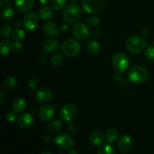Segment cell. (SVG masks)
<instances>
[{
  "mask_svg": "<svg viewBox=\"0 0 154 154\" xmlns=\"http://www.w3.org/2000/svg\"><path fill=\"white\" fill-rule=\"evenodd\" d=\"M127 76L130 81L135 84H141L148 79L149 73L147 69L144 66L135 65L128 71Z\"/></svg>",
  "mask_w": 154,
  "mask_h": 154,
  "instance_id": "1",
  "label": "cell"
},
{
  "mask_svg": "<svg viewBox=\"0 0 154 154\" xmlns=\"http://www.w3.org/2000/svg\"><path fill=\"white\" fill-rule=\"evenodd\" d=\"M147 42L145 38L141 35H132L128 38L126 47L129 52L138 54L142 52L145 48Z\"/></svg>",
  "mask_w": 154,
  "mask_h": 154,
  "instance_id": "2",
  "label": "cell"
},
{
  "mask_svg": "<svg viewBox=\"0 0 154 154\" xmlns=\"http://www.w3.org/2000/svg\"><path fill=\"white\" fill-rule=\"evenodd\" d=\"M82 16V10L76 3L69 4L63 11V18L68 23H75Z\"/></svg>",
  "mask_w": 154,
  "mask_h": 154,
  "instance_id": "3",
  "label": "cell"
},
{
  "mask_svg": "<svg viewBox=\"0 0 154 154\" xmlns=\"http://www.w3.org/2000/svg\"><path fill=\"white\" fill-rule=\"evenodd\" d=\"M112 64L116 70L124 72L129 68L130 60L124 53H117L113 57Z\"/></svg>",
  "mask_w": 154,
  "mask_h": 154,
  "instance_id": "4",
  "label": "cell"
},
{
  "mask_svg": "<svg viewBox=\"0 0 154 154\" xmlns=\"http://www.w3.org/2000/svg\"><path fill=\"white\" fill-rule=\"evenodd\" d=\"M62 51L67 57H75L79 54L81 51V45L75 39H68L63 42Z\"/></svg>",
  "mask_w": 154,
  "mask_h": 154,
  "instance_id": "5",
  "label": "cell"
},
{
  "mask_svg": "<svg viewBox=\"0 0 154 154\" xmlns=\"http://www.w3.org/2000/svg\"><path fill=\"white\" fill-rule=\"evenodd\" d=\"M78 114V109L75 104L69 103L65 105L60 111V117L64 121L71 123L76 118Z\"/></svg>",
  "mask_w": 154,
  "mask_h": 154,
  "instance_id": "6",
  "label": "cell"
},
{
  "mask_svg": "<svg viewBox=\"0 0 154 154\" xmlns=\"http://www.w3.org/2000/svg\"><path fill=\"white\" fill-rule=\"evenodd\" d=\"M105 0H83V8L89 14L100 12L104 8Z\"/></svg>",
  "mask_w": 154,
  "mask_h": 154,
  "instance_id": "7",
  "label": "cell"
},
{
  "mask_svg": "<svg viewBox=\"0 0 154 154\" xmlns=\"http://www.w3.org/2000/svg\"><path fill=\"white\" fill-rule=\"evenodd\" d=\"M74 36L80 41L87 40L90 37V30L87 25L83 23H77L72 29Z\"/></svg>",
  "mask_w": 154,
  "mask_h": 154,
  "instance_id": "8",
  "label": "cell"
},
{
  "mask_svg": "<svg viewBox=\"0 0 154 154\" xmlns=\"http://www.w3.org/2000/svg\"><path fill=\"white\" fill-rule=\"evenodd\" d=\"M56 144L63 150H70L74 146V140L70 135L66 134H60L54 139Z\"/></svg>",
  "mask_w": 154,
  "mask_h": 154,
  "instance_id": "9",
  "label": "cell"
},
{
  "mask_svg": "<svg viewBox=\"0 0 154 154\" xmlns=\"http://www.w3.org/2000/svg\"><path fill=\"white\" fill-rule=\"evenodd\" d=\"M39 17L34 12H29L23 19V26L28 31H32L37 29L39 25Z\"/></svg>",
  "mask_w": 154,
  "mask_h": 154,
  "instance_id": "10",
  "label": "cell"
},
{
  "mask_svg": "<svg viewBox=\"0 0 154 154\" xmlns=\"http://www.w3.org/2000/svg\"><path fill=\"white\" fill-rule=\"evenodd\" d=\"M133 143L132 139L129 135H123L117 142V149L121 153H126L132 149Z\"/></svg>",
  "mask_w": 154,
  "mask_h": 154,
  "instance_id": "11",
  "label": "cell"
},
{
  "mask_svg": "<svg viewBox=\"0 0 154 154\" xmlns=\"http://www.w3.org/2000/svg\"><path fill=\"white\" fill-rule=\"evenodd\" d=\"M35 119L32 114L26 113L20 116L17 120V125L22 129H29L34 124Z\"/></svg>",
  "mask_w": 154,
  "mask_h": 154,
  "instance_id": "12",
  "label": "cell"
},
{
  "mask_svg": "<svg viewBox=\"0 0 154 154\" xmlns=\"http://www.w3.org/2000/svg\"><path fill=\"white\" fill-rule=\"evenodd\" d=\"M35 98L38 102L42 103H46L50 102L53 98V93L51 90L46 87H42L37 90Z\"/></svg>",
  "mask_w": 154,
  "mask_h": 154,
  "instance_id": "13",
  "label": "cell"
},
{
  "mask_svg": "<svg viewBox=\"0 0 154 154\" xmlns=\"http://www.w3.org/2000/svg\"><path fill=\"white\" fill-rule=\"evenodd\" d=\"M39 118L44 121L51 120L54 116V108L51 105H45L40 108L38 111Z\"/></svg>",
  "mask_w": 154,
  "mask_h": 154,
  "instance_id": "14",
  "label": "cell"
},
{
  "mask_svg": "<svg viewBox=\"0 0 154 154\" xmlns=\"http://www.w3.org/2000/svg\"><path fill=\"white\" fill-rule=\"evenodd\" d=\"M43 32L47 35L54 37L60 34V27L55 23L47 22L43 26Z\"/></svg>",
  "mask_w": 154,
  "mask_h": 154,
  "instance_id": "15",
  "label": "cell"
},
{
  "mask_svg": "<svg viewBox=\"0 0 154 154\" xmlns=\"http://www.w3.org/2000/svg\"><path fill=\"white\" fill-rule=\"evenodd\" d=\"M34 5V0H15V6L21 13L29 12Z\"/></svg>",
  "mask_w": 154,
  "mask_h": 154,
  "instance_id": "16",
  "label": "cell"
},
{
  "mask_svg": "<svg viewBox=\"0 0 154 154\" xmlns=\"http://www.w3.org/2000/svg\"><path fill=\"white\" fill-rule=\"evenodd\" d=\"M60 48V42L58 40L54 38H49L47 39L43 44V48L45 51L48 54H51Z\"/></svg>",
  "mask_w": 154,
  "mask_h": 154,
  "instance_id": "17",
  "label": "cell"
},
{
  "mask_svg": "<svg viewBox=\"0 0 154 154\" xmlns=\"http://www.w3.org/2000/svg\"><path fill=\"white\" fill-rule=\"evenodd\" d=\"M38 17L43 21L50 20L54 17V9L49 6H43L39 9Z\"/></svg>",
  "mask_w": 154,
  "mask_h": 154,
  "instance_id": "18",
  "label": "cell"
},
{
  "mask_svg": "<svg viewBox=\"0 0 154 154\" xmlns=\"http://www.w3.org/2000/svg\"><path fill=\"white\" fill-rule=\"evenodd\" d=\"M27 102L25 99L23 98H17L14 100L13 104H12V108L14 111L17 113H22L26 109Z\"/></svg>",
  "mask_w": 154,
  "mask_h": 154,
  "instance_id": "19",
  "label": "cell"
},
{
  "mask_svg": "<svg viewBox=\"0 0 154 154\" xmlns=\"http://www.w3.org/2000/svg\"><path fill=\"white\" fill-rule=\"evenodd\" d=\"M15 12L13 8L11 6L4 8L1 10V17L5 22H10L14 17Z\"/></svg>",
  "mask_w": 154,
  "mask_h": 154,
  "instance_id": "20",
  "label": "cell"
},
{
  "mask_svg": "<svg viewBox=\"0 0 154 154\" xmlns=\"http://www.w3.org/2000/svg\"><path fill=\"white\" fill-rule=\"evenodd\" d=\"M89 139L90 141L93 144V145L99 146L102 144L104 141V136L102 133L99 131L95 130L90 132L89 135Z\"/></svg>",
  "mask_w": 154,
  "mask_h": 154,
  "instance_id": "21",
  "label": "cell"
},
{
  "mask_svg": "<svg viewBox=\"0 0 154 154\" xmlns=\"http://www.w3.org/2000/svg\"><path fill=\"white\" fill-rule=\"evenodd\" d=\"M87 51L90 54H93V55H96V54H99L100 51V45H99V42H96V40H90L87 43Z\"/></svg>",
  "mask_w": 154,
  "mask_h": 154,
  "instance_id": "22",
  "label": "cell"
},
{
  "mask_svg": "<svg viewBox=\"0 0 154 154\" xmlns=\"http://www.w3.org/2000/svg\"><path fill=\"white\" fill-rule=\"evenodd\" d=\"M11 42L7 39H3L0 42V52L2 56L8 55L11 51Z\"/></svg>",
  "mask_w": 154,
  "mask_h": 154,
  "instance_id": "23",
  "label": "cell"
},
{
  "mask_svg": "<svg viewBox=\"0 0 154 154\" xmlns=\"http://www.w3.org/2000/svg\"><path fill=\"white\" fill-rule=\"evenodd\" d=\"M48 130L52 133H58L63 129V124L58 120H54L50 122L48 126Z\"/></svg>",
  "mask_w": 154,
  "mask_h": 154,
  "instance_id": "24",
  "label": "cell"
},
{
  "mask_svg": "<svg viewBox=\"0 0 154 154\" xmlns=\"http://www.w3.org/2000/svg\"><path fill=\"white\" fill-rule=\"evenodd\" d=\"M105 137L107 142L111 144L117 140V137H118V132L114 128H111V129L107 130Z\"/></svg>",
  "mask_w": 154,
  "mask_h": 154,
  "instance_id": "25",
  "label": "cell"
},
{
  "mask_svg": "<svg viewBox=\"0 0 154 154\" xmlns=\"http://www.w3.org/2000/svg\"><path fill=\"white\" fill-rule=\"evenodd\" d=\"M26 32L23 29L16 28L12 32V39L14 42H22L25 39Z\"/></svg>",
  "mask_w": 154,
  "mask_h": 154,
  "instance_id": "26",
  "label": "cell"
},
{
  "mask_svg": "<svg viewBox=\"0 0 154 154\" xmlns=\"http://www.w3.org/2000/svg\"><path fill=\"white\" fill-rule=\"evenodd\" d=\"M17 85V79L14 76H8L3 82V87L6 90H11Z\"/></svg>",
  "mask_w": 154,
  "mask_h": 154,
  "instance_id": "27",
  "label": "cell"
},
{
  "mask_svg": "<svg viewBox=\"0 0 154 154\" xmlns=\"http://www.w3.org/2000/svg\"><path fill=\"white\" fill-rule=\"evenodd\" d=\"M66 5V0H52L51 1V8L54 11L63 10Z\"/></svg>",
  "mask_w": 154,
  "mask_h": 154,
  "instance_id": "28",
  "label": "cell"
},
{
  "mask_svg": "<svg viewBox=\"0 0 154 154\" xmlns=\"http://www.w3.org/2000/svg\"><path fill=\"white\" fill-rule=\"evenodd\" d=\"M115 150L113 148L112 146L108 144H103L98 149L99 154H115Z\"/></svg>",
  "mask_w": 154,
  "mask_h": 154,
  "instance_id": "29",
  "label": "cell"
},
{
  "mask_svg": "<svg viewBox=\"0 0 154 154\" xmlns=\"http://www.w3.org/2000/svg\"><path fill=\"white\" fill-rule=\"evenodd\" d=\"M64 61V57L61 54H57L51 58V64L54 66H59L63 64Z\"/></svg>",
  "mask_w": 154,
  "mask_h": 154,
  "instance_id": "30",
  "label": "cell"
},
{
  "mask_svg": "<svg viewBox=\"0 0 154 154\" xmlns=\"http://www.w3.org/2000/svg\"><path fill=\"white\" fill-rule=\"evenodd\" d=\"M145 57L147 60L154 62V45H150L145 50Z\"/></svg>",
  "mask_w": 154,
  "mask_h": 154,
  "instance_id": "31",
  "label": "cell"
},
{
  "mask_svg": "<svg viewBox=\"0 0 154 154\" xmlns=\"http://www.w3.org/2000/svg\"><path fill=\"white\" fill-rule=\"evenodd\" d=\"M1 34L2 37L8 38L11 34V28L8 24H4L1 27Z\"/></svg>",
  "mask_w": 154,
  "mask_h": 154,
  "instance_id": "32",
  "label": "cell"
},
{
  "mask_svg": "<svg viewBox=\"0 0 154 154\" xmlns=\"http://www.w3.org/2000/svg\"><path fill=\"white\" fill-rule=\"evenodd\" d=\"M87 23L90 26L95 27L97 26L100 23V20L96 16H90L87 18Z\"/></svg>",
  "mask_w": 154,
  "mask_h": 154,
  "instance_id": "33",
  "label": "cell"
},
{
  "mask_svg": "<svg viewBox=\"0 0 154 154\" xmlns=\"http://www.w3.org/2000/svg\"><path fill=\"white\" fill-rule=\"evenodd\" d=\"M27 87L30 90H35L38 87V81L35 78H30L27 82Z\"/></svg>",
  "mask_w": 154,
  "mask_h": 154,
  "instance_id": "34",
  "label": "cell"
},
{
  "mask_svg": "<svg viewBox=\"0 0 154 154\" xmlns=\"http://www.w3.org/2000/svg\"><path fill=\"white\" fill-rule=\"evenodd\" d=\"M5 118L7 120L8 122L9 123H11V122H14L17 118V112L13 111H10L6 114L5 115Z\"/></svg>",
  "mask_w": 154,
  "mask_h": 154,
  "instance_id": "35",
  "label": "cell"
},
{
  "mask_svg": "<svg viewBox=\"0 0 154 154\" xmlns=\"http://www.w3.org/2000/svg\"><path fill=\"white\" fill-rule=\"evenodd\" d=\"M21 49H22V45H21V42H14V43H12V46H11L12 52L17 53L19 52Z\"/></svg>",
  "mask_w": 154,
  "mask_h": 154,
  "instance_id": "36",
  "label": "cell"
},
{
  "mask_svg": "<svg viewBox=\"0 0 154 154\" xmlns=\"http://www.w3.org/2000/svg\"><path fill=\"white\" fill-rule=\"evenodd\" d=\"M67 129H68V132H69V133L74 134L76 132L77 127L75 124L72 123V122H71V123H69V125H68L67 126Z\"/></svg>",
  "mask_w": 154,
  "mask_h": 154,
  "instance_id": "37",
  "label": "cell"
},
{
  "mask_svg": "<svg viewBox=\"0 0 154 154\" xmlns=\"http://www.w3.org/2000/svg\"><path fill=\"white\" fill-rule=\"evenodd\" d=\"M11 5V0H0V7H1V10L2 8H4Z\"/></svg>",
  "mask_w": 154,
  "mask_h": 154,
  "instance_id": "38",
  "label": "cell"
},
{
  "mask_svg": "<svg viewBox=\"0 0 154 154\" xmlns=\"http://www.w3.org/2000/svg\"><path fill=\"white\" fill-rule=\"evenodd\" d=\"M113 78L116 81H120L123 78V72L120 71H117L113 75Z\"/></svg>",
  "mask_w": 154,
  "mask_h": 154,
  "instance_id": "39",
  "label": "cell"
},
{
  "mask_svg": "<svg viewBox=\"0 0 154 154\" xmlns=\"http://www.w3.org/2000/svg\"><path fill=\"white\" fill-rule=\"evenodd\" d=\"M6 100V96L3 91H0V105H2Z\"/></svg>",
  "mask_w": 154,
  "mask_h": 154,
  "instance_id": "40",
  "label": "cell"
},
{
  "mask_svg": "<svg viewBox=\"0 0 154 154\" xmlns=\"http://www.w3.org/2000/svg\"><path fill=\"white\" fill-rule=\"evenodd\" d=\"M14 26L16 28H20L22 26H23V21H21L20 20H17L15 22H14Z\"/></svg>",
  "mask_w": 154,
  "mask_h": 154,
  "instance_id": "41",
  "label": "cell"
},
{
  "mask_svg": "<svg viewBox=\"0 0 154 154\" xmlns=\"http://www.w3.org/2000/svg\"><path fill=\"white\" fill-rule=\"evenodd\" d=\"M53 140V138H51V136H50V135H45V138H44V141H45L46 143H50Z\"/></svg>",
  "mask_w": 154,
  "mask_h": 154,
  "instance_id": "42",
  "label": "cell"
},
{
  "mask_svg": "<svg viewBox=\"0 0 154 154\" xmlns=\"http://www.w3.org/2000/svg\"><path fill=\"white\" fill-rule=\"evenodd\" d=\"M141 34H142V35H147L148 34V31H147V29H144L141 30Z\"/></svg>",
  "mask_w": 154,
  "mask_h": 154,
  "instance_id": "43",
  "label": "cell"
},
{
  "mask_svg": "<svg viewBox=\"0 0 154 154\" xmlns=\"http://www.w3.org/2000/svg\"><path fill=\"white\" fill-rule=\"evenodd\" d=\"M38 2L43 5H46L48 4V3H49L50 0H38Z\"/></svg>",
  "mask_w": 154,
  "mask_h": 154,
  "instance_id": "44",
  "label": "cell"
},
{
  "mask_svg": "<svg viewBox=\"0 0 154 154\" xmlns=\"http://www.w3.org/2000/svg\"><path fill=\"white\" fill-rule=\"evenodd\" d=\"M69 154H72V153L77 154V153H78V151H77V150H70V151H69Z\"/></svg>",
  "mask_w": 154,
  "mask_h": 154,
  "instance_id": "45",
  "label": "cell"
},
{
  "mask_svg": "<svg viewBox=\"0 0 154 154\" xmlns=\"http://www.w3.org/2000/svg\"><path fill=\"white\" fill-rule=\"evenodd\" d=\"M41 154H52V153L50 151H43L41 153Z\"/></svg>",
  "mask_w": 154,
  "mask_h": 154,
  "instance_id": "46",
  "label": "cell"
},
{
  "mask_svg": "<svg viewBox=\"0 0 154 154\" xmlns=\"http://www.w3.org/2000/svg\"><path fill=\"white\" fill-rule=\"evenodd\" d=\"M69 1H71V2H74V1H76V0H69Z\"/></svg>",
  "mask_w": 154,
  "mask_h": 154,
  "instance_id": "47",
  "label": "cell"
}]
</instances>
